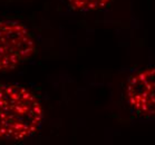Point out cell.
Instances as JSON below:
<instances>
[{"mask_svg":"<svg viewBox=\"0 0 155 145\" xmlns=\"http://www.w3.org/2000/svg\"><path fill=\"white\" fill-rule=\"evenodd\" d=\"M74 10L81 12H92L105 9L112 0H67Z\"/></svg>","mask_w":155,"mask_h":145,"instance_id":"cell-4","label":"cell"},{"mask_svg":"<svg viewBox=\"0 0 155 145\" xmlns=\"http://www.w3.org/2000/svg\"><path fill=\"white\" fill-rule=\"evenodd\" d=\"M126 101L136 115L155 120V67H148L130 75L125 88Z\"/></svg>","mask_w":155,"mask_h":145,"instance_id":"cell-3","label":"cell"},{"mask_svg":"<svg viewBox=\"0 0 155 145\" xmlns=\"http://www.w3.org/2000/svg\"><path fill=\"white\" fill-rule=\"evenodd\" d=\"M35 50V39L25 25L0 20V73L15 69L31 58Z\"/></svg>","mask_w":155,"mask_h":145,"instance_id":"cell-2","label":"cell"},{"mask_svg":"<svg viewBox=\"0 0 155 145\" xmlns=\"http://www.w3.org/2000/svg\"><path fill=\"white\" fill-rule=\"evenodd\" d=\"M41 103L19 85L0 84V141H22L40 130Z\"/></svg>","mask_w":155,"mask_h":145,"instance_id":"cell-1","label":"cell"}]
</instances>
